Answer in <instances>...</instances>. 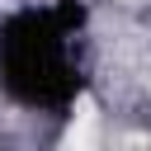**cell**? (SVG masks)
<instances>
[{
	"instance_id": "obj_1",
	"label": "cell",
	"mask_w": 151,
	"mask_h": 151,
	"mask_svg": "<svg viewBox=\"0 0 151 151\" xmlns=\"http://www.w3.org/2000/svg\"><path fill=\"white\" fill-rule=\"evenodd\" d=\"M66 151H94V109L80 104L76 123H71V137H66Z\"/></svg>"
}]
</instances>
